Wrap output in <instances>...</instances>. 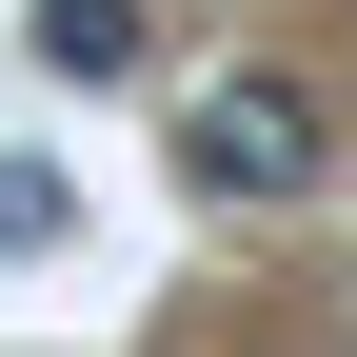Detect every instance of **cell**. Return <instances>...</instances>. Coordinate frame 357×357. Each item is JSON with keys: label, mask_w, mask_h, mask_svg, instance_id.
I'll return each mask as SVG.
<instances>
[{"label": "cell", "mask_w": 357, "mask_h": 357, "mask_svg": "<svg viewBox=\"0 0 357 357\" xmlns=\"http://www.w3.org/2000/svg\"><path fill=\"white\" fill-rule=\"evenodd\" d=\"M318 159H337V119L298 100L278 60H258V79H218V100L178 119V178H199V199H298V178H318Z\"/></svg>", "instance_id": "cell-1"}, {"label": "cell", "mask_w": 357, "mask_h": 357, "mask_svg": "<svg viewBox=\"0 0 357 357\" xmlns=\"http://www.w3.org/2000/svg\"><path fill=\"white\" fill-rule=\"evenodd\" d=\"M20 60L79 79V100H119V79L159 60V0H20Z\"/></svg>", "instance_id": "cell-2"}, {"label": "cell", "mask_w": 357, "mask_h": 357, "mask_svg": "<svg viewBox=\"0 0 357 357\" xmlns=\"http://www.w3.org/2000/svg\"><path fill=\"white\" fill-rule=\"evenodd\" d=\"M60 218H79L60 178H40V159H0V258H60Z\"/></svg>", "instance_id": "cell-3"}]
</instances>
